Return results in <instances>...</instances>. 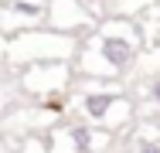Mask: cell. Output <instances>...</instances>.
Masks as SVG:
<instances>
[{
    "mask_svg": "<svg viewBox=\"0 0 160 153\" xmlns=\"http://www.w3.org/2000/svg\"><path fill=\"white\" fill-rule=\"evenodd\" d=\"M136 48L140 41H133L129 31H102L96 37V51L109 72H126L136 58Z\"/></svg>",
    "mask_w": 160,
    "mask_h": 153,
    "instance_id": "obj_1",
    "label": "cell"
},
{
    "mask_svg": "<svg viewBox=\"0 0 160 153\" xmlns=\"http://www.w3.org/2000/svg\"><path fill=\"white\" fill-rule=\"evenodd\" d=\"M119 102V92H85L82 95V112L96 122L109 119V109Z\"/></svg>",
    "mask_w": 160,
    "mask_h": 153,
    "instance_id": "obj_2",
    "label": "cell"
},
{
    "mask_svg": "<svg viewBox=\"0 0 160 153\" xmlns=\"http://www.w3.org/2000/svg\"><path fill=\"white\" fill-rule=\"evenodd\" d=\"M68 140H72V150L75 153H92L96 150V136L89 126H72L68 129Z\"/></svg>",
    "mask_w": 160,
    "mask_h": 153,
    "instance_id": "obj_3",
    "label": "cell"
},
{
    "mask_svg": "<svg viewBox=\"0 0 160 153\" xmlns=\"http://www.w3.org/2000/svg\"><path fill=\"white\" fill-rule=\"evenodd\" d=\"M136 153H160V143L157 140H140L136 143Z\"/></svg>",
    "mask_w": 160,
    "mask_h": 153,
    "instance_id": "obj_4",
    "label": "cell"
},
{
    "mask_svg": "<svg viewBox=\"0 0 160 153\" xmlns=\"http://www.w3.org/2000/svg\"><path fill=\"white\" fill-rule=\"evenodd\" d=\"M150 102H153V106H160V75L150 82Z\"/></svg>",
    "mask_w": 160,
    "mask_h": 153,
    "instance_id": "obj_5",
    "label": "cell"
}]
</instances>
